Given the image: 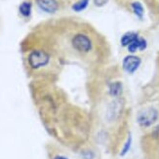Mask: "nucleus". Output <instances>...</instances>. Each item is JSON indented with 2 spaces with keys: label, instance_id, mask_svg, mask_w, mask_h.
Returning a JSON list of instances; mask_svg holds the SVG:
<instances>
[{
  "label": "nucleus",
  "instance_id": "f257e3e1",
  "mask_svg": "<svg viewBox=\"0 0 159 159\" xmlns=\"http://www.w3.org/2000/svg\"><path fill=\"white\" fill-rule=\"evenodd\" d=\"M48 61H49V56L44 51H33L29 57V63L31 67L34 68L43 66L48 64Z\"/></svg>",
  "mask_w": 159,
  "mask_h": 159
},
{
  "label": "nucleus",
  "instance_id": "f03ea898",
  "mask_svg": "<svg viewBox=\"0 0 159 159\" xmlns=\"http://www.w3.org/2000/svg\"><path fill=\"white\" fill-rule=\"evenodd\" d=\"M157 119V111L154 108H147L138 116V122L143 127H148Z\"/></svg>",
  "mask_w": 159,
  "mask_h": 159
},
{
  "label": "nucleus",
  "instance_id": "7ed1b4c3",
  "mask_svg": "<svg viewBox=\"0 0 159 159\" xmlns=\"http://www.w3.org/2000/svg\"><path fill=\"white\" fill-rule=\"evenodd\" d=\"M72 44L75 49L78 52H82V53H87L92 48L90 38L87 35H85V34H81V33L74 36L72 40Z\"/></svg>",
  "mask_w": 159,
  "mask_h": 159
},
{
  "label": "nucleus",
  "instance_id": "20e7f679",
  "mask_svg": "<svg viewBox=\"0 0 159 159\" xmlns=\"http://www.w3.org/2000/svg\"><path fill=\"white\" fill-rule=\"evenodd\" d=\"M141 64V60L135 57V56H128L124 59L123 61V67L126 71H128L129 73H133L134 71H136V70L139 67Z\"/></svg>",
  "mask_w": 159,
  "mask_h": 159
},
{
  "label": "nucleus",
  "instance_id": "39448f33",
  "mask_svg": "<svg viewBox=\"0 0 159 159\" xmlns=\"http://www.w3.org/2000/svg\"><path fill=\"white\" fill-rule=\"evenodd\" d=\"M37 3L41 9L48 13H54L58 9L56 0H37Z\"/></svg>",
  "mask_w": 159,
  "mask_h": 159
},
{
  "label": "nucleus",
  "instance_id": "423d86ee",
  "mask_svg": "<svg viewBox=\"0 0 159 159\" xmlns=\"http://www.w3.org/2000/svg\"><path fill=\"white\" fill-rule=\"evenodd\" d=\"M146 47H147L146 40L143 39V38L137 37L132 43H130L128 45V49H129L130 52L134 53L137 50H143V49H146Z\"/></svg>",
  "mask_w": 159,
  "mask_h": 159
},
{
  "label": "nucleus",
  "instance_id": "0eeeda50",
  "mask_svg": "<svg viewBox=\"0 0 159 159\" xmlns=\"http://www.w3.org/2000/svg\"><path fill=\"white\" fill-rule=\"evenodd\" d=\"M138 37V35L134 32H129V33H126L125 35H124L121 39V43L123 46H128L130 43H132L133 41Z\"/></svg>",
  "mask_w": 159,
  "mask_h": 159
},
{
  "label": "nucleus",
  "instance_id": "6e6552de",
  "mask_svg": "<svg viewBox=\"0 0 159 159\" xmlns=\"http://www.w3.org/2000/svg\"><path fill=\"white\" fill-rule=\"evenodd\" d=\"M109 91H110V94H111L112 96H118L122 92V86H121V84L119 82H114V83H112L111 85H110Z\"/></svg>",
  "mask_w": 159,
  "mask_h": 159
},
{
  "label": "nucleus",
  "instance_id": "1a4fd4ad",
  "mask_svg": "<svg viewBox=\"0 0 159 159\" xmlns=\"http://www.w3.org/2000/svg\"><path fill=\"white\" fill-rule=\"evenodd\" d=\"M30 9H31V5L30 2H24L22 5L20 6V12L23 14L24 16H30Z\"/></svg>",
  "mask_w": 159,
  "mask_h": 159
},
{
  "label": "nucleus",
  "instance_id": "9d476101",
  "mask_svg": "<svg viewBox=\"0 0 159 159\" xmlns=\"http://www.w3.org/2000/svg\"><path fill=\"white\" fill-rule=\"evenodd\" d=\"M132 7H133V10H134V12H135V14H136L137 16H139L140 18L143 17V6L139 2L133 3Z\"/></svg>",
  "mask_w": 159,
  "mask_h": 159
},
{
  "label": "nucleus",
  "instance_id": "9b49d317",
  "mask_svg": "<svg viewBox=\"0 0 159 159\" xmlns=\"http://www.w3.org/2000/svg\"><path fill=\"white\" fill-rule=\"evenodd\" d=\"M88 1L89 0H80L79 2L75 3L73 5V9L75 11H82L83 9L86 8V6L88 5Z\"/></svg>",
  "mask_w": 159,
  "mask_h": 159
},
{
  "label": "nucleus",
  "instance_id": "f8f14e48",
  "mask_svg": "<svg viewBox=\"0 0 159 159\" xmlns=\"http://www.w3.org/2000/svg\"><path fill=\"white\" fill-rule=\"evenodd\" d=\"M131 142H132V140H131V136H129L128 138V140L125 143V146H124L122 151H121V155H125L127 152H128V150L130 149V147H131Z\"/></svg>",
  "mask_w": 159,
  "mask_h": 159
},
{
  "label": "nucleus",
  "instance_id": "ddd939ff",
  "mask_svg": "<svg viewBox=\"0 0 159 159\" xmlns=\"http://www.w3.org/2000/svg\"><path fill=\"white\" fill-rule=\"evenodd\" d=\"M94 2L97 6H103L107 2V0H94Z\"/></svg>",
  "mask_w": 159,
  "mask_h": 159
},
{
  "label": "nucleus",
  "instance_id": "4468645a",
  "mask_svg": "<svg viewBox=\"0 0 159 159\" xmlns=\"http://www.w3.org/2000/svg\"><path fill=\"white\" fill-rule=\"evenodd\" d=\"M55 159H66V158H65V157H61V156H58V157H56Z\"/></svg>",
  "mask_w": 159,
  "mask_h": 159
}]
</instances>
